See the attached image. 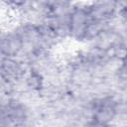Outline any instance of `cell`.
Wrapping results in <instances>:
<instances>
[{"label": "cell", "mask_w": 127, "mask_h": 127, "mask_svg": "<svg viewBox=\"0 0 127 127\" xmlns=\"http://www.w3.org/2000/svg\"><path fill=\"white\" fill-rule=\"evenodd\" d=\"M92 18L87 4L75 3L69 16V39L79 43H86Z\"/></svg>", "instance_id": "6da1fadb"}]
</instances>
